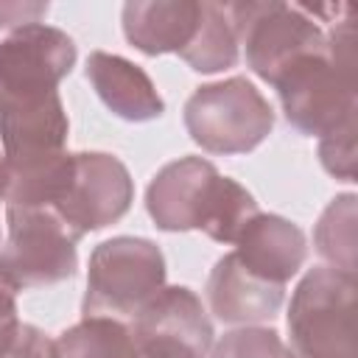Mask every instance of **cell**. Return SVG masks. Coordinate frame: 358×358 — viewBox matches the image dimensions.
Segmentation results:
<instances>
[{"instance_id":"6da1fadb","label":"cell","mask_w":358,"mask_h":358,"mask_svg":"<svg viewBox=\"0 0 358 358\" xmlns=\"http://www.w3.org/2000/svg\"><path fill=\"white\" fill-rule=\"evenodd\" d=\"M145 210L165 232L201 229L218 243H235L260 213L255 196L204 157H182L159 168L145 190Z\"/></svg>"},{"instance_id":"7a4b0ae2","label":"cell","mask_w":358,"mask_h":358,"mask_svg":"<svg viewBox=\"0 0 358 358\" xmlns=\"http://www.w3.org/2000/svg\"><path fill=\"white\" fill-rule=\"evenodd\" d=\"M285 120L305 137H324L358 115L352 8L327 34V48L291 62L271 84Z\"/></svg>"},{"instance_id":"3957f363","label":"cell","mask_w":358,"mask_h":358,"mask_svg":"<svg viewBox=\"0 0 358 358\" xmlns=\"http://www.w3.org/2000/svg\"><path fill=\"white\" fill-rule=\"evenodd\" d=\"M291 358H355V274L310 268L288 305Z\"/></svg>"},{"instance_id":"277c9868","label":"cell","mask_w":358,"mask_h":358,"mask_svg":"<svg viewBox=\"0 0 358 358\" xmlns=\"http://www.w3.org/2000/svg\"><path fill=\"white\" fill-rule=\"evenodd\" d=\"M165 288L162 249L148 238L117 235L90 255L84 316L131 322Z\"/></svg>"},{"instance_id":"5b68a950","label":"cell","mask_w":358,"mask_h":358,"mask_svg":"<svg viewBox=\"0 0 358 358\" xmlns=\"http://www.w3.org/2000/svg\"><path fill=\"white\" fill-rule=\"evenodd\" d=\"M185 129L210 154L255 151L274 129V109L243 76L199 87L185 103Z\"/></svg>"},{"instance_id":"8992f818","label":"cell","mask_w":358,"mask_h":358,"mask_svg":"<svg viewBox=\"0 0 358 358\" xmlns=\"http://www.w3.org/2000/svg\"><path fill=\"white\" fill-rule=\"evenodd\" d=\"M0 277L14 291L42 288L76 277L78 235L48 207H6Z\"/></svg>"},{"instance_id":"52a82bcc","label":"cell","mask_w":358,"mask_h":358,"mask_svg":"<svg viewBox=\"0 0 358 358\" xmlns=\"http://www.w3.org/2000/svg\"><path fill=\"white\" fill-rule=\"evenodd\" d=\"M238 45H243L249 70L274 84L296 59L327 48V34L308 6L291 3H227Z\"/></svg>"},{"instance_id":"ba28073f","label":"cell","mask_w":358,"mask_h":358,"mask_svg":"<svg viewBox=\"0 0 358 358\" xmlns=\"http://www.w3.org/2000/svg\"><path fill=\"white\" fill-rule=\"evenodd\" d=\"M76 64V42L53 25L31 22L0 42V103L59 92Z\"/></svg>"},{"instance_id":"9c48e42d","label":"cell","mask_w":358,"mask_h":358,"mask_svg":"<svg viewBox=\"0 0 358 358\" xmlns=\"http://www.w3.org/2000/svg\"><path fill=\"white\" fill-rule=\"evenodd\" d=\"M129 330L143 358H207L213 350V324L201 299L185 285H165Z\"/></svg>"},{"instance_id":"30bf717a","label":"cell","mask_w":358,"mask_h":358,"mask_svg":"<svg viewBox=\"0 0 358 358\" xmlns=\"http://www.w3.org/2000/svg\"><path fill=\"white\" fill-rule=\"evenodd\" d=\"M134 201L129 168L103 151L76 154V176L64 201L53 210L78 238L120 221Z\"/></svg>"},{"instance_id":"8fae6325","label":"cell","mask_w":358,"mask_h":358,"mask_svg":"<svg viewBox=\"0 0 358 358\" xmlns=\"http://www.w3.org/2000/svg\"><path fill=\"white\" fill-rule=\"evenodd\" d=\"M67 131L70 123L59 92L0 103V143L6 165L62 154L67 145Z\"/></svg>"},{"instance_id":"7c38bea8","label":"cell","mask_w":358,"mask_h":358,"mask_svg":"<svg viewBox=\"0 0 358 358\" xmlns=\"http://www.w3.org/2000/svg\"><path fill=\"white\" fill-rule=\"evenodd\" d=\"M207 302L210 310L227 324H260L280 313L285 285L257 277L235 257V252H229L207 277Z\"/></svg>"},{"instance_id":"4fadbf2b","label":"cell","mask_w":358,"mask_h":358,"mask_svg":"<svg viewBox=\"0 0 358 358\" xmlns=\"http://www.w3.org/2000/svg\"><path fill=\"white\" fill-rule=\"evenodd\" d=\"M235 257L257 277L285 285L305 263L308 241L305 232L282 215L257 213L238 235Z\"/></svg>"},{"instance_id":"5bb4252c","label":"cell","mask_w":358,"mask_h":358,"mask_svg":"<svg viewBox=\"0 0 358 358\" xmlns=\"http://www.w3.org/2000/svg\"><path fill=\"white\" fill-rule=\"evenodd\" d=\"M87 78L98 92V98L103 101V106L120 120L145 123V120H157L165 112V101L157 92L148 73L117 53H103V50L90 53Z\"/></svg>"},{"instance_id":"9a60e30c","label":"cell","mask_w":358,"mask_h":358,"mask_svg":"<svg viewBox=\"0 0 358 358\" xmlns=\"http://www.w3.org/2000/svg\"><path fill=\"white\" fill-rule=\"evenodd\" d=\"M201 17V3L196 0H151L123 6V34L145 56L182 53Z\"/></svg>"},{"instance_id":"2e32d148","label":"cell","mask_w":358,"mask_h":358,"mask_svg":"<svg viewBox=\"0 0 358 358\" xmlns=\"http://www.w3.org/2000/svg\"><path fill=\"white\" fill-rule=\"evenodd\" d=\"M53 347L56 358H143L129 324L109 316H84Z\"/></svg>"},{"instance_id":"e0dca14e","label":"cell","mask_w":358,"mask_h":358,"mask_svg":"<svg viewBox=\"0 0 358 358\" xmlns=\"http://www.w3.org/2000/svg\"><path fill=\"white\" fill-rule=\"evenodd\" d=\"M238 36L227 14V3H201L199 28L190 45L179 53L185 64L196 73H218L238 64Z\"/></svg>"},{"instance_id":"ac0fdd59","label":"cell","mask_w":358,"mask_h":358,"mask_svg":"<svg viewBox=\"0 0 358 358\" xmlns=\"http://www.w3.org/2000/svg\"><path fill=\"white\" fill-rule=\"evenodd\" d=\"M355 193L336 196L316 221L313 246L330 268L355 274Z\"/></svg>"},{"instance_id":"d6986e66","label":"cell","mask_w":358,"mask_h":358,"mask_svg":"<svg viewBox=\"0 0 358 358\" xmlns=\"http://www.w3.org/2000/svg\"><path fill=\"white\" fill-rule=\"evenodd\" d=\"M213 358H291L277 330L246 324L224 333L213 344Z\"/></svg>"},{"instance_id":"ffe728a7","label":"cell","mask_w":358,"mask_h":358,"mask_svg":"<svg viewBox=\"0 0 358 358\" xmlns=\"http://www.w3.org/2000/svg\"><path fill=\"white\" fill-rule=\"evenodd\" d=\"M355 115L347 117L341 126H336L333 131H327L324 137H319V159L322 168L341 179V182H352L355 179Z\"/></svg>"},{"instance_id":"44dd1931","label":"cell","mask_w":358,"mask_h":358,"mask_svg":"<svg viewBox=\"0 0 358 358\" xmlns=\"http://www.w3.org/2000/svg\"><path fill=\"white\" fill-rule=\"evenodd\" d=\"M0 358H56V347H53V338H48L39 327L20 324L14 344Z\"/></svg>"},{"instance_id":"7402d4cb","label":"cell","mask_w":358,"mask_h":358,"mask_svg":"<svg viewBox=\"0 0 358 358\" xmlns=\"http://www.w3.org/2000/svg\"><path fill=\"white\" fill-rule=\"evenodd\" d=\"M14 288L0 277V355L14 344L17 330H20V316H17V299Z\"/></svg>"},{"instance_id":"603a6c76","label":"cell","mask_w":358,"mask_h":358,"mask_svg":"<svg viewBox=\"0 0 358 358\" xmlns=\"http://www.w3.org/2000/svg\"><path fill=\"white\" fill-rule=\"evenodd\" d=\"M48 14V3H0V28H22L39 22Z\"/></svg>"}]
</instances>
